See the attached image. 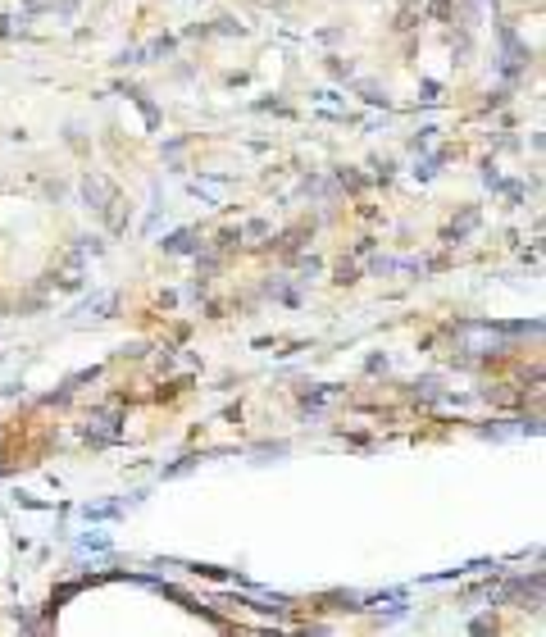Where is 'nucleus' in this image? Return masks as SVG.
<instances>
[{
    "label": "nucleus",
    "instance_id": "obj_1",
    "mask_svg": "<svg viewBox=\"0 0 546 637\" xmlns=\"http://www.w3.org/2000/svg\"><path fill=\"white\" fill-rule=\"evenodd\" d=\"M82 196H87L91 210H100V200H110L114 191H110V182H105V178H87V182H82Z\"/></svg>",
    "mask_w": 546,
    "mask_h": 637
},
{
    "label": "nucleus",
    "instance_id": "obj_2",
    "mask_svg": "<svg viewBox=\"0 0 546 637\" xmlns=\"http://www.w3.org/2000/svg\"><path fill=\"white\" fill-rule=\"evenodd\" d=\"M373 610H382V615H401V610H405V592H387V596H378V601H373Z\"/></svg>",
    "mask_w": 546,
    "mask_h": 637
},
{
    "label": "nucleus",
    "instance_id": "obj_3",
    "mask_svg": "<svg viewBox=\"0 0 546 637\" xmlns=\"http://www.w3.org/2000/svg\"><path fill=\"white\" fill-rule=\"evenodd\" d=\"M191 246H196V233H174L164 241V250H191Z\"/></svg>",
    "mask_w": 546,
    "mask_h": 637
},
{
    "label": "nucleus",
    "instance_id": "obj_4",
    "mask_svg": "<svg viewBox=\"0 0 546 637\" xmlns=\"http://www.w3.org/2000/svg\"><path fill=\"white\" fill-rule=\"evenodd\" d=\"M82 515H87V519H114V515H119V510H114V506H87V510H82Z\"/></svg>",
    "mask_w": 546,
    "mask_h": 637
}]
</instances>
